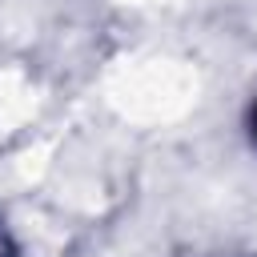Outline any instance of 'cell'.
I'll return each instance as SVG.
<instances>
[{"instance_id": "cell-1", "label": "cell", "mask_w": 257, "mask_h": 257, "mask_svg": "<svg viewBox=\"0 0 257 257\" xmlns=\"http://www.w3.org/2000/svg\"><path fill=\"white\" fill-rule=\"evenodd\" d=\"M249 124H253V141H257V104H253V116H249Z\"/></svg>"}]
</instances>
